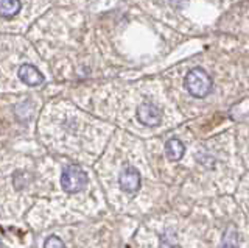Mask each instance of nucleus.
I'll return each mask as SVG.
<instances>
[{"mask_svg": "<svg viewBox=\"0 0 249 248\" xmlns=\"http://www.w3.org/2000/svg\"><path fill=\"white\" fill-rule=\"evenodd\" d=\"M44 248H66V245L58 236H50V237L45 239Z\"/></svg>", "mask_w": 249, "mask_h": 248, "instance_id": "obj_8", "label": "nucleus"}, {"mask_svg": "<svg viewBox=\"0 0 249 248\" xmlns=\"http://www.w3.org/2000/svg\"><path fill=\"white\" fill-rule=\"evenodd\" d=\"M20 0H0V16L11 19L20 11Z\"/></svg>", "mask_w": 249, "mask_h": 248, "instance_id": "obj_7", "label": "nucleus"}, {"mask_svg": "<svg viewBox=\"0 0 249 248\" xmlns=\"http://www.w3.org/2000/svg\"><path fill=\"white\" fill-rule=\"evenodd\" d=\"M185 147L179 139H168L165 142V154L170 161H179L184 156Z\"/></svg>", "mask_w": 249, "mask_h": 248, "instance_id": "obj_6", "label": "nucleus"}, {"mask_svg": "<svg viewBox=\"0 0 249 248\" xmlns=\"http://www.w3.org/2000/svg\"><path fill=\"white\" fill-rule=\"evenodd\" d=\"M86 184H88V175H86V172L80 166L70 164L62 170L61 186L66 192L69 193L80 192L81 189L86 188Z\"/></svg>", "mask_w": 249, "mask_h": 248, "instance_id": "obj_2", "label": "nucleus"}, {"mask_svg": "<svg viewBox=\"0 0 249 248\" xmlns=\"http://www.w3.org/2000/svg\"><path fill=\"white\" fill-rule=\"evenodd\" d=\"M185 89L189 91V94H192L196 98H204L206 95L210 94L212 91V78L210 75L201 67H195L187 74L185 80Z\"/></svg>", "mask_w": 249, "mask_h": 248, "instance_id": "obj_1", "label": "nucleus"}, {"mask_svg": "<svg viewBox=\"0 0 249 248\" xmlns=\"http://www.w3.org/2000/svg\"><path fill=\"white\" fill-rule=\"evenodd\" d=\"M223 248H237V245H235V242H231V239L226 236L224 237V245H223Z\"/></svg>", "mask_w": 249, "mask_h": 248, "instance_id": "obj_9", "label": "nucleus"}, {"mask_svg": "<svg viewBox=\"0 0 249 248\" xmlns=\"http://www.w3.org/2000/svg\"><path fill=\"white\" fill-rule=\"evenodd\" d=\"M18 74H19L20 81L25 83L27 86L35 88V86H39V84L44 83V75L39 72L35 66H31V64H22L19 67Z\"/></svg>", "mask_w": 249, "mask_h": 248, "instance_id": "obj_5", "label": "nucleus"}, {"mask_svg": "<svg viewBox=\"0 0 249 248\" xmlns=\"http://www.w3.org/2000/svg\"><path fill=\"white\" fill-rule=\"evenodd\" d=\"M137 119L146 127H156L162 120V113L156 105L145 102L137 108Z\"/></svg>", "mask_w": 249, "mask_h": 248, "instance_id": "obj_3", "label": "nucleus"}, {"mask_svg": "<svg viewBox=\"0 0 249 248\" xmlns=\"http://www.w3.org/2000/svg\"><path fill=\"white\" fill-rule=\"evenodd\" d=\"M119 183H120V188L128 192V193H134L140 189V173L139 170L128 166L126 169L123 170L119 176Z\"/></svg>", "mask_w": 249, "mask_h": 248, "instance_id": "obj_4", "label": "nucleus"}]
</instances>
